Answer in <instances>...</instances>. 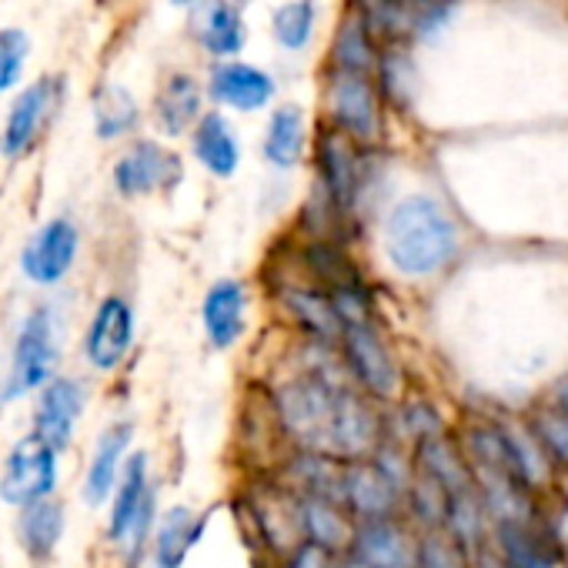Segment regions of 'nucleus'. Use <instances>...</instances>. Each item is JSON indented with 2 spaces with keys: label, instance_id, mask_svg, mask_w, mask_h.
Returning a JSON list of instances; mask_svg holds the SVG:
<instances>
[{
  "label": "nucleus",
  "instance_id": "nucleus-1",
  "mask_svg": "<svg viewBox=\"0 0 568 568\" xmlns=\"http://www.w3.org/2000/svg\"><path fill=\"white\" fill-rule=\"evenodd\" d=\"M271 412L298 452H318L342 462L372 458L382 445V418L332 368H305L274 388Z\"/></svg>",
  "mask_w": 568,
  "mask_h": 568
},
{
  "label": "nucleus",
  "instance_id": "nucleus-2",
  "mask_svg": "<svg viewBox=\"0 0 568 568\" xmlns=\"http://www.w3.org/2000/svg\"><path fill=\"white\" fill-rule=\"evenodd\" d=\"M455 244L458 234L448 211L428 194L398 201L385 221V251L402 274L422 277L438 271L455 254Z\"/></svg>",
  "mask_w": 568,
  "mask_h": 568
},
{
  "label": "nucleus",
  "instance_id": "nucleus-3",
  "mask_svg": "<svg viewBox=\"0 0 568 568\" xmlns=\"http://www.w3.org/2000/svg\"><path fill=\"white\" fill-rule=\"evenodd\" d=\"M58 362H61V345H58L54 315H51V308H38L24 318V328L14 342L4 398L14 402L21 395L38 392L41 385H48L58 372Z\"/></svg>",
  "mask_w": 568,
  "mask_h": 568
},
{
  "label": "nucleus",
  "instance_id": "nucleus-4",
  "mask_svg": "<svg viewBox=\"0 0 568 568\" xmlns=\"http://www.w3.org/2000/svg\"><path fill=\"white\" fill-rule=\"evenodd\" d=\"M58 488V452L38 435H24L0 465V501L24 508Z\"/></svg>",
  "mask_w": 568,
  "mask_h": 568
},
{
  "label": "nucleus",
  "instance_id": "nucleus-5",
  "mask_svg": "<svg viewBox=\"0 0 568 568\" xmlns=\"http://www.w3.org/2000/svg\"><path fill=\"white\" fill-rule=\"evenodd\" d=\"M342 348H345V365L348 375H355V382L372 395V398H392L402 385L398 365L385 345V338L378 335L372 315L368 318H352L342 322Z\"/></svg>",
  "mask_w": 568,
  "mask_h": 568
},
{
  "label": "nucleus",
  "instance_id": "nucleus-6",
  "mask_svg": "<svg viewBox=\"0 0 568 568\" xmlns=\"http://www.w3.org/2000/svg\"><path fill=\"white\" fill-rule=\"evenodd\" d=\"M325 101H328V118L335 128L352 134L358 144H368L382 131V111H378V94L362 71H345V68H328V84H325Z\"/></svg>",
  "mask_w": 568,
  "mask_h": 568
},
{
  "label": "nucleus",
  "instance_id": "nucleus-7",
  "mask_svg": "<svg viewBox=\"0 0 568 568\" xmlns=\"http://www.w3.org/2000/svg\"><path fill=\"white\" fill-rule=\"evenodd\" d=\"M61 101H64V81L61 78H41L28 91H21V98L11 104V114L4 121L0 151H4L8 158L28 154L41 141V134L51 128V121L58 118Z\"/></svg>",
  "mask_w": 568,
  "mask_h": 568
},
{
  "label": "nucleus",
  "instance_id": "nucleus-8",
  "mask_svg": "<svg viewBox=\"0 0 568 568\" xmlns=\"http://www.w3.org/2000/svg\"><path fill=\"white\" fill-rule=\"evenodd\" d=\"M318 174H322V194L335 204L338 214L352 211L358 194H362V151L358 141L352 134H345L342 128L328 124L318 134Z\"/></svg>",
  "mask_w": 568,
  "mask_h": 568
},
{
  "label": "nucleus",
  "instance_id": "nucleus-9",
  "mask_svg": "<svg viewBox=\"0 0 568 568\" xmlns=\"http://www.w3.org/2000/svg\"><path fill=\"white\" fill-rule=\"evenodd\" d=\"M342 501L358 521L392 518L402 508V488L385 475L375 458H352L342 465Z\"/></svg>",
  "mask_w": 568,
  "mask_h": 568
},
{
  "label": "nucleus",
  "instance_id": "nucleus-10",
  "mask_svg": "<svg viewBox=\"0 0 568 568\" xmlns=\"http://www.w3.org/2000/svg\"><path fill=\"white\" fill-rule=\"evenodd\" d=\"M348 558L365 568H415L418 565V535L408 531L395 515L358 521Z\"/></svg>",
  "mask_w": 568,
  "mask_h": 568
},
{
  "label": "nucleus",
  "instance_id": "nucleus-11",
  "mask_svg": "<svg viewBox=\"0 0 568 568\" xmlns=\"http://www.w3.org/2000/svg\"><path fill=\"white\" fill-rule=\"evenodd\" d=\"M38 408H34V432L44 445H51L58 455L74 442V428L84 415V388L74 378L54 375L48 385L38 388Z\"/></svg>",
  "mask_w": 568,
  "mask_h": 568
},
{
  "label": "nucleus",
  "instance_id": "nucleus-12",
  "mask_svg": "<svg viewBox=\"0 0 568 568\" xmlns=\"http://www.w3.org/2000/svg\"><path fill=\"white\" fill-rule=\"evenodd\" d=\"M181 181V161L168 148L154 141L131 144L114 164V187L124 197H144L154 191H168Z\"/></svg>",
  "mask_w": 568,
  "mask_h": 568
},
{
  "label": "nucleus",
  "instance_id": "nucleus-13",
  "mask_svg": "<svg viewBox=\"0 0 568 568\" xmlns=\"http://www.w3.org/2000/svg\"><path fill=\"white\" fill-rule=\"evenodd\" d=\"M134 342V312L124 298L111 295L98 305L88 338H84V355L98 372H114Z\"/></svg>",
  "mask_w": 568,
  "mask_h": 568
},
{
  "label": "nucleus",
  "instance_id": "nucleus-14",
  "mask_svg": "<svg viewBox=\"0 0 568 568\" xmlns=\"http://www.w3.org/2000/svg\"><path fill=\"white\" fill-rule=\"evenodd\" d=\"M78 244H81L78 227L68 217H54L24 244L21 267L38 284H58L71 271L78 257Z\"/></svg>",
  "mask_w": 568,
  "mask_h": 568
},
{
  "label": "nucleus",
  "instance_id": "nucleus-15",
  "mask_svg": "<svg viewBox=\"0 0 568 568\" xmlns=\"http://www.w3.org/2000/svg\"><path fill=\"white\" fill-rule=\"evenodd\" d=\"M214 511H194L187 505H168L154 518L151 531V561L154 568H184L191 558V548L197 538H204V528Z\"/></svg>",
  "mask_w": 568,
  "mask_h": 568
},
{
  "label": "nucleus",
  "instance_id": "nucleus-16",
  "mask_svg": "<svg viewBox=\"0 0 568 568\" xmlns=\"http://www.w3.org/2000/svg\"><path fill=\"white\" fill-rule=\"evenodd\" d=\"M131 442H134V425L131 422H114V425H108L101 432V438L94 445V455H91V465H88L84 481H81V498L91 508H101L111 498Z\"/></svg>",
  "mask_w": 568,
  "mask_h": 568
},
{
  "label": "nucleus",
  "instance_id": "nucleus-17",
  "mask_svg": "<svg viewBox=\"0 0 568 568\" xmlns=\"http://www.w3.org/2000/svg\"><path fill=\"white\" fill-rule=\"evenodd\" d=\"M154 498V488H151V468H148V452H138L124 462L121 475H118V485L111 491V511H108V528H104V538L111 545H121L124 535L131 531L138 511Z\"/></svg>",
  "mask_w": 568,
  "mask_h": 568
},
{
  "label": "nucleus",
  "instance_id": "nucleus-18",
  "mask_svg": "<svg viewBox=\"0 0 568 568\" xmlns=\"http://www.w3.org/2000/svg\"><path fill=\"white\" fill-rule=\"evenodd\" d=\"M244 315H247V292L241 281L221 277L217 284H211L201 308V322L211 348L227 352L231 345H237V338L244 335Z\"/></svg>",
  "mask_w": 568,
  "mask_h": 568
},
{
  "label": "nucleus",
  "instance_id": "nucleus-19",
  "mask_svg": "<svg viewBox=\"0 0 568 568\" xmlns=\"http://www.w3.org/2000/svg\"><path fill=\"white\" fill-rule=\"evenodd\" d=\"M298 508H302V531L308 541L348 555L358 518L345 508V501L318 491H298Z\"/></svg>",
  "mask_w": 568,
  "mask_h": 568
},
{
  "label": "nucleus",
  "instance_id": "nucleus-20",
  "mask_svg": "<svg viewBox=\"0 0 568 568\" xmlns=\"http://www.w3.org/2000/svg\"><path fill=\"white\" fill-rule=\"evenodd\" d=\"M191 34L194 41L214 54V58H234L244 41V18L241 11L231 4V0H201V4H191Z\"/></svg>",
  "mask_w": 568,
  "mask_h": 568
},
{
  "label": "nucleus",
  "instance_id": "nucleus-21",
  "mask_svg": "<svg viewBox=\"0 0 568 568\" xmlns=\"http://www.w3.org/2000/svg\"><path fill=\"white\" fill-rule=\"evenodd\" d=\"M207 91L224 108H234V111H261L274 98V81L261 68L231 61V64H217L211 71Z\"/></svg>",
  "mask_w": 568,
  "mask_h": 568
},
{
  "label": "nucleus",
  "instance_id": "nucleus-22",
  "mask_svg": "<svg viewBox=\"0 0 568 568\" xmlns=\"http://www.w3.org/2000/svg\"><path fill=\"white\" fill-rule=\"evenodd\" d=\"M18 538H21V548L34 558V561H48L61 538H64V525H68V511L64 505L48 495V498H38L24 508H18Z\"/></svg>",
  "mask_w": 568,
  "mask_h": 568
},
{
  "label": "nucleus",
  "instance_id": "nucleus-23",
  "mask_svg": "<svg viewBox=\"0 0 568 568\" xmlns=\"http://www.w3.org/2000/svg\"><path fill=\"white\" fill-rule=\"evenodd\" d=\"M498 545L505 568H558L561 555L558 548L535 531L531 518L525 521H498Z\"/></svg>",
  "mask_w": 568,
  "mask_h": 568
},
{
  "label": "nucleus",
  "instance_id": "nucleus-24",
  "mask_svg": "<svg viewBox=\"0 0 568 568\" xmlns=\"http://www.w3.org/2000/svg\"><path fill=\"white\" fill-rule=\"evenodd\" d=\"M305 148H308V128H305L302 108L295 104L277 108L264 131V158L281 171H292L302 164Z\"/></svg>",
  "mask_w": 568,
  "mask_h": 568
},
{
  "label": "nucleus",
  "instance_id": "nucleus-25",
  "mask_svg": "<svg viewBox=\"0 0 568 568\" xmlns=\"http://www.w3.org/2000/svg\"><path fill=\"white\" fill-rule=\"evenodd\" d=\"M201 104H204L201 84L191 74H171L154 101L161 131L171 138H181L184 131H191V124H197Z\"/></svg>",
  "mask_w": 568,
  "mask_h": 568
},
{
  "label": "nucleus",
  "instance_id": "nucleus-26",
  "mask_svg": "<svg viewBox=\"0 0 568 568\" xmlns=\"http://www.w3.org/2000/svg\"><path fill=\"white\" fill-rule=\"evenodd\" d=\"M194 158L204 164V171L217 178H231L241 164L237 138L221 114H201L194 124Z\"/></svg>",
  "mask_w": 568,
  "mask_h": 568
},
{
  "label": "nucleus",
  "instance_id": "nucleus-27",
  "mask_svg": "<svg viewBox=\"0 0 568 568\" xmlns=\"http://www.w3.org/2000/svg\"><path fill=\"white\" fill-rule=\"evenodd\" d=\"M284 305H288V312L295 315V322L315 335L318 342L332 345L342 338V318L335 312V302L328 292L322 288H302V284H292V288H284Z\"/></svg>",
  "mask_w": 568,
  "mask_h": 568
},
{
  "label": "nucleus",
  "instance_id": "nucleus-28",
  "mask_svg": "<svg viewBox=\"0 0 568 568\" xmlns=\"http://www.w3.org/2000/svg\"><path fill=\"white\" fill-rule=\"evenodd\" d=\"M415 468L428 471L448 495L462 491V488H471V468L468 462L462 458V452L438 435H428V438H418V452H415Z\"/></svg>",
  "mask_w": 568,
  "mask_h": 568
},
{
  "label": "nucleus",
  "instance_id": "nucleus-29",
  "mask_svg": "<svg viewBox=\"0 0 568 568\" xmlns=\"http://www.w3.org/2000/svg\"><path fill=\"white\" fill-rule=\"evenodd\" d=\"M378 64L375 58V38L365 24V18L352 8L345 14V21L338 24L335 44H332V68H345V71H362L368 74Z\"/></svg>",
  "mask_w": 568,
  "mask_h": 568
},
{
  "label": "nucleus",
  "instance_id": "nucleus-30",
  "mask_svg": "<svg viewBox=\"0 0 568 568\" xmlns=\"http://www.w3.org/2000/svg\"><path fill=\"white\" fill-rule=\"evenodd\" d=\"M138 101L121 84H101L94 91V128L101 141H114L134 131L138 124Z\"/></svg>",
  "mask_w": 568,
  "mask_h": 568
},
{
  "label": "nucleus",
  "instance_id": "nucleus-31",
  "mask_svg": "<svg viewBox=\"0 0 568 568\" xmlns=\"http://www.w3.org/2000/svg\"><path fill=\"white\" fill-rule=\"evenodd\" d=\"M445 531L471 555L481 545L485 535V505L471 488H462L455 495H448V511H445Z\"/></svg>",
  "mask_w": 568,
  "mask_h": 568
},
{
  "label": "nucleus",
  "instance_id": "nucleus-32",
  "mask_svg": "<svg viewBox=\"0 0 568 568\" xmlns=\"http://www.w3.org/2000/svg\"><path fill=\"white\" fill-rule=\"evenodd\" d=\"M271 31L281 48L288 51H305L315 34V8L312 0H292V4H281L271 18Z\"/></svg>",
  "mask_w": 568,
  "mask_h": 568
},
{
  "label": "nucleus",
  "instance_id": "nucleus-33",
  "mask_svg": "<svg viewBox=\"0 0 568 568\" xmlns=\"http://www.w3.org/2000/svg\"><path fill=\"white\" fill-rule=\"evenodd\" d=\"M412 515L422 521V528H445V511H448V491L422 468L412 471V481L405 488Z\"/></svg>",
  "mask_w": 568,
  "mask_h": 568
},
{
  "label": "nucleus",
  "instance_id": "nucleus-34",
  "mask_svg": "<svg viewBox=\"0 0 568 568\" xmlns=\"http://www.w3.org/2000/svg\"><path fill=\"white\" fill-rule=\"evenodd\" d=\"M415 568H471V561H468V551L445 528H425L418 535Z\"/></svg>",
  "mask_w": 568,
  "mask_h": 568
},
{
  "label": "nucleus",
  "instance_id": "nucleus-35",
  "mask_svg": "<svg viewBox=\"0 0 568 568\" xmlns=\"http://www.w3.org/2000/svg\"><path fill=\"white\" fill-rule=\"evenodd\" d=\"M31 54V38L21 28H4L0 31V94L11 91L28 64Z\"/></svg>",
  "mask_w": 568,
  "mask_h": 568
},
{
  "label": "nucleus",
  "instance_id": "nucleus-36",
  "mask_svg": "<svg viewBox=\"0 0 568 568\" xmlns=\"http://www.w3.org/2000/svg\"><path fill=\"white\" fill-rule=\"evenodd\" d=\"M535 438L541 442V448L561 462H568V408L561 412H541L535 418Z\"/></svg>",
  "mask_w": 568,
  "mask_h": 568
},
{
  "label": "nucleus",
  "instance_id": "nucleus-37",
  "mask_svg": "<svg viewBox=\"0 0 568 568\" xmlns=\"http://www.w3.org/2000/svg\"><path fill=\"white\" fill-rule=\"evenodd\" d=\"M345 558L342 551H332L318 541H298L288 555L281 558V568H345Z\"/></svg>",
  "mask_w": 568,
  "mask_h": 568
},
{
  "label": "nucleus",
  "instance_id": "nucleus-38",
  "mask_svg": "<svg viewBox=\"0 0 568 568\" xmlns=\"http://www.w3.org/2000/svg\"><path fill=\"white\" fill-rule=\"evenodd\" d=\"M471 568H505V561H501V555H495V551L475 548V561H471Z\"/></svg>",
  "mask_w": 568,
  "mask_h": 568
},
{
  "label": "nucleus",
  "instance_id": "nucleus-39",
  "mask_svg": "<svg viewBox=\"0 0 568 568\" xmlns=\"http://www.w3.org/2000/svg\"><path fill=\"white\" fill-rule=\"evenodd\" d=\"M4 388H8V372H4V358H0V405H4Z\"/></svg>",
  "mask_w": 568,
  "mask_h": 568
},
{
  "label": "nucleus",
  "instance_id": "nucleus-40",
  "mask_svg": "<svg viewBox=\"0 0 568 568\" xmlns=\"http://www.w3.org/2000/svg\"><path fill=\"white\" fill-rule=\"evenodd\" d=\"M558 402H561V408H568V378L558 385Z\"/></svg>",
  "mask_w": 568,
  "mask_h": 568
},
{
  "label": "nucleus",
  "instance_id": "nucleus-41",
  "mask_svg": "<svg viewBox=\"0 0 568 568\" xmlns=\"http://www.w3.org/2000/svg\"><path fill=\"white\" fill-rule=\"evenodd\" d=\"M345 568H365L362 561H355V558H345Z\"/></svg>",
  "mask_w": 568,
  "mask_h": 568
},
{
  "label": "nucleus",
  "instance_id": "nucleus-42",
  "mask_svg": "<svg viewBox=\"0 0 568 568\" xmlns=\"http://www.w3.org/2000/svg\"><path fill=\"white\" fill-rule=\"evenodd\" d=\"M178 8H191V4H197V0H174Z\"/></svg>",
  "mask_w": 568,
  "mask_h": 568
}]
</instances>
